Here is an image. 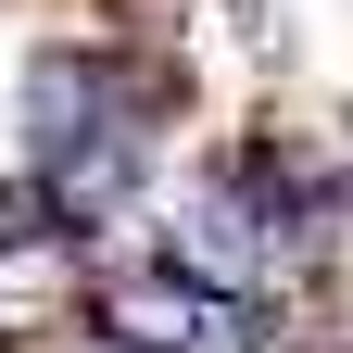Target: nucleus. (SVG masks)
Returning <instances> with one entry per match:
<instances>
[{
	"mask_svg": "<svg viewBox=\"0 0 353 353\" xmlns=\"http://www.w3.org/2000/svg\"><path fill=\"white\" fill-rule=\"evenodd\" d=\"M63 303H76V240L63 228L51 240H0V353H26Z\"/></svg>",
	"mask_w": 353,
	"mask_h": 353,
	"instance_id": "4",
	"label": "nucleus"
},
{
	"mask_svg": "<svg viewBox=\"0 0 353 353\" xmlns=\"http://www.w3.org/2000/svg\"><path fill=\"white\" fill-rule=\"evenodd\" d=\"M88 328H101V353H190L214 328V303L176 278V265H126V278L88 290Z\"/></svg>",
	"mask_w": 353,
	"mask_h": 353,
	"instance_id": "1",
	"label": "nucleus"
},
{
	"mask_svg": "<svg viewBox=\"0 0 353 353\" xmlns=\"http://www.w3.org/2000/svg\"><path fill=\"white\" fill-rule=\"evenodd\" d=\"M176 278H190V290H252V278H278V228L240 214L228 190H202L190 214H176Z\"/></svg>",
	"mask_w": 353,
	"mask_h": 353,
	"instance_id": "3",
	"label": "nucleus"
},
{
	"mask_svg": "<svg viewBox=\"0 0 353 353\" xmlns=\"http://www.w3.org/2000/svg\"><path fill=\"white\" fill-rule=\"evenodd\" d=\"M88 139H114V76H101V51H38L26 63V152L63 164Z\"/></svg>",
	"mask_w": 353,
	"mask_h": 353,
	"instance_id": "2",
	"label": "nucleus"
}]
</instances>
